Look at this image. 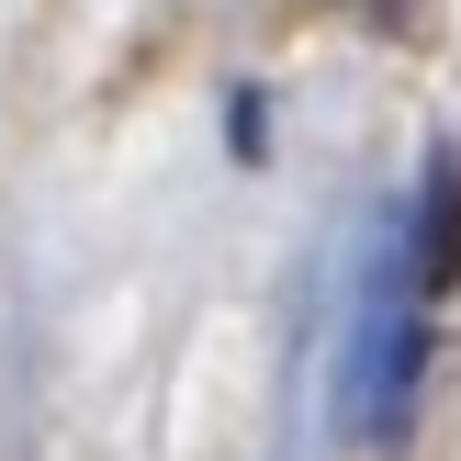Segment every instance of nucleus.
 Listing matches in <instances>:
<instances>
[{
  "label": "nucleus",
  "instance_id": "obj_1",
  "mask_svg": "<svg viewBox=\"0 0 461 461\" xmlns=\"http://www.w3.org/2000/svg\"><path fill=\"white\" fill-rule=\"evenodd\" d=\"M439 304H428L417 282H405V259L372 282V304H360L349 327V372H338V417H349V439L394 450L405 428H417V394H428V349H439Z\"/></svg>",
  "mask_w": 461,
  "mask_h": 461
},
{
  "label": "nucleus",
  "instance_id": "obj_2",
  "mask_svg": "<svg viewBox=\"0 0 461 461\" xmlns=\"http://www.w3.org/2000/svg\"><path fill=\"white\" fill-rule=\"evenodd\" d=\"M405 282L439 304V293L461 282V158L439 147V169H428V192H417V225H405Z\"/></svg>",
  "mask_w": 461,
  "mask_h": 461
}]
</instances>
